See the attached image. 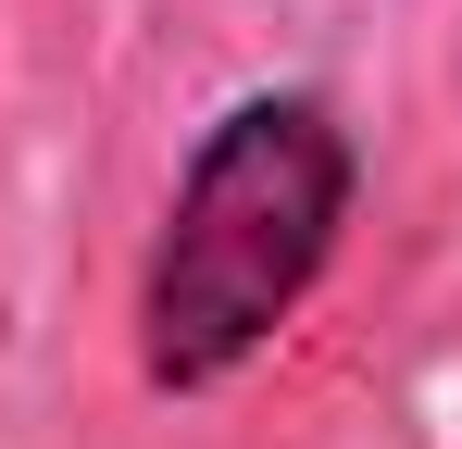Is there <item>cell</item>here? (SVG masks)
Returning <instances> with one entry per match:
<instances>
[{
  "instance_id": "cell-1",
  "label": "cell",
  "mask_w": 462,
  "mask_h": 449,
  "mask_svg": "<svg viewBox=\"0 0 462 449\" xmlns=\"http://www.w3.org/2000/svg\"><path fill=\"white\" fill-rule=\"evenodd\" d=\"M350 213H363L350 113L325 87H237L188 138L162 224L138 250V299H125L138 387L151 399H226L337 275Z\"/></svg>"
}]
</instances>
